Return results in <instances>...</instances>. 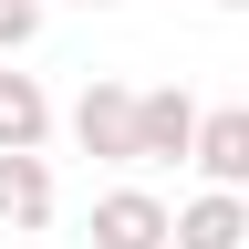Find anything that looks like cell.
<instances>
[{"label":"cell","mask_w":249,"mask_h":249,"mask_svg":"<svg viewBox=\"0 0 249 249\" xmlns=\"http://www.w3.org/2000/svg\"><path fill=\"white\" fill-rule=\"evenodd\" d=\"M0 229H52V166L42 145H0Z\"/></svg>","instance_id":"obj_3"},{"label":"cell","mask_w":249,"mask_h":249,"mask_svg":"<svg viewBox=\"0 0 249 249\" xmlns=\"http://www.w3.org/2000/svg\"><path fill=\"white\" fill-rule=\"evenodd\" d=\"M218 11H249V0H218Z\"/></svg>","instance_id":"obj_9"},{"label":"cell","mask_w":249,"mask_h":249,"mask_svg":"<svg viewBox=\"0 0 249 249\" xmlns=\"http://www.w3.org/2000/svg\"><path fill=\"white\" fill-rule=\"evenodd\" d=\"M42 42V0H0V52H31Z\"/></svg>","instance_id":"obj_8"},{"label":"cell","mask_w":249,"mask_h":249,"mask_svg":"<svg viewBox=\"0 0 249 249\" xmlns=\"http://www.w3.org/2000/svg\"><path fill=\"white\" fill-rule=\"evenodd\" d=\"M135 104H145V93H124V83H83V104H73V145L104 156V166H135Z\"/></svg>","instance_id":"obj_1"},{"label":"cell","mask_w":249,"mask_h":249,"mask_svg":"<svg viewBox=\"0 0 249 249\" xmlns=\"http://www.w3.org/2000/svg\"><path fill=\"white\" fill-rule=\"evenodd\" d=\"M197 177L208 187H249V104H218L197 124Z\"/></svg>","instance_id":"obj_6"},{"label":"cell","mask_w":249,"mask_h":249,"mask_svg":"<svg viewBox=\"0 0 249 249\" xmlns=\"http://www.w3.org/2000/svg\"><path fill=\"white\" fill-rule=\"evenodd\" d=\"M83 11H114V0H83Z\"/></svg>","instance_id":"obj_10"},{"label":"cell","mask_w":249,"mask_h":249,"mask_svg":"<svg viewBox=\"0 0 249 249\" xmlns=\"http://www.w3.org/2000/svg\"><path fill=\"white\" fill-rule=\"evenodd\" d=\"M177 218L145 197V187H114V197H93V249H166Z\"/></svg>","instance_id":"obj_4"},{"label":"cell","mask_w":249,"mask_h":249,"mask_svg":"<svg viewBox=\"0 0 249 249\" xmlns=\"http://www.w3.org/2000/svg\"><path fill=\"white\" fill-rule=\"evenodd\" d=\"M177 249H249V187H208L177 208Z\"/></svg>","instance_id":"obj_5"},{"label":"cell","mask_w":249,"mask_h":249,"mask_svg":"<svg viewBox=\"0 0 249 249\" xmlns=\"http://www.w3.org/2000/svg\"><path fill=\"white\" fill-rule=\"evenodd\" d=\"M197 124H208V114L187 104L177 83H156L145 104H135V166H177V156L197 166Z\"/></svg>","instance_id":"obj_2"},{"label":"cell","mask_w":249,"mask_h":249,"mask_svg":"<svg viewBox=\"0 0 249 249\" xmlns=\"http://www.w3.org/2000/svg\"><path fill=\"white\" fill-rule=\"evenodd\" d=\"M52 135V93L31 73H0V145H42Z\"/></svg>","instance_id":"obj_7"}]
</instances>
